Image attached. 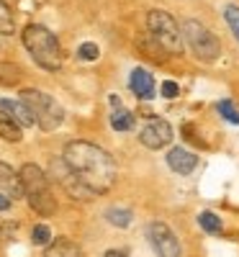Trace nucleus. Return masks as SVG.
I'll return each instance as SVG.
<instances>
[{
    "instance_id": "nucleus-1",
    "label": "nucleus",
    "mask_w": 239,
    "mask_h": 257,
    "mask_svg": "<svg viewBox=\"0 0 239 257\" xmlns=\"http://www.w3.org/2000/svg\"><path fill=\"white\" fill-rule=\"evenodd\" d=\"M62 162L67 165V170L75 177H80L95 195L108 193L116 183V162L106 149H100L98 144L70 142L65 147Z\"/></svg>"
},
{
    "instance_id": "nucleus-2",
    "label": "nucleus",
    "mask_w": 239,
    "mask_h": 257,
    "mask_svg": "<svg viewBox=\"0 0 239 257\" xmlns=\"http://www.w3.org/2000/svg\"><path fill=\"white\" fill-rule=\"evenodd\" d=\"M23 47L28 49V54L34 57V62L44 70H59L62 67V49H59V41L57 36L49 31L47 26H39V23H31L23 28Z\"/></svg>"
},
{
    "instance_id": "nucleus-3",
    "label": "nucleus",
    "mask_w": 239,
    "mask_h": 257,
    "mask_svg": "<svg viewBox=\"0 0 239 257\" xmlns=\"http://www.w3.org/2000/svg\"><path fill=\"white\" fill-rule=\"evenodd\" d=\"M18 100L34 113V121H36V126H39L41 131H54V129L62 126L65 108H62V105H59L52 95L41 93V90H36V87H23L21 95H18Z\"/></svg>"
},
{
    "instance_id": "nucleus-4",
    "label": "nucleus",
    "mask_w": 239,
    "mask_h": 257,
    "mask_svg": "<svg viewBox=\"0 0 239 257\" xmlns=\"http://www.w3.org/2000/svg\"><path fill=\"white\" fill-rule=\"evenodd\" d=\"M147 28H149V36L155 39V44L165 54H172V57L183 54L185 44H183V36H180V28H177L175 18L167 10H149Z\"/></svg>"
},
{
    "instance_id": "nucleus-5",
    "label": "nucleus",
    "mask_w": 239,
    "mask_h": 257,
    "mask_svg": "<svg viewBox=\"0 0 239 257\" xmlns=\"http://www.w3.org/2000/svg\"><path fill=\"white\" fill-rule=\"evenodd\" d=\"M180 36L185 39V44L190 47V52L196 54L201 62H214V59L219 57V52H221L219 39L208 31L201 21H196V18H185V21H183Z\"/></svg>"
},
{
    "instance_id": "nucleus-6",
    "label": "nucleus",
    "mask_w": 239,
    "mask_h": 257,
    "mask_svg": "<svg viewBox=\"0 0 239 257\" xmlns=\"http://www.w3.org/2000/svg\"><path fill=\"white\" fill-rule=\"evenodd\" d=\"M147 239L152 242V250L159 257H180L183 255V245L177 234L170 229L165 221H152L147 226Z\"/></svg>"
},
{
    "instance_id": "nucleus-7",
    "label": "nucleus",
    "mask_w": 239,
    "mask_h": 257,
    "mask_svg": "<svg viewBox=\"0 0 239 257\" xmlns=\"http://www.w3.org/2000/svg\"><path fill=\"white\" fill-rule=\"evenodd\" d=\"M139 142L147 149H165L172 142V126L165 118H155L139 131Z\"/></svg>"
},
{
    "instance_id": "nucleus-8",
    "label": "nucleus",
    "mask_w": 239,
    "mask_h": 257,
    "mask_svg": "<svg viewBox=\"0 0 239 257\" xmlns=\"http://www.w3.org/2000/svg\"><path fill=\"white\" fill-rule=\"evenodd\" d=\"M18 177H21V185H23V195L49 188V177H47V172H44L39 165H34V162L23 165V168L18 170Z\"/></svg>"
},
{
    "instance_id": "nucleus-9",
    "label": "nucleus",
    "mask_w": 239,
    "mask_h": 257,
    "mask_svg": "<svg viewBox=\"0 0 239 257\" xmlns=\"http://www.w3.org/2000/svg\"><path fill=\"white\" fill-rule=\"evenodd\" d=\"M0 188H3V195L8 201H16V198L23 195L21 177H18V172L13 170L8 162H0Z\"/></svg>"
},
{
    "instance_id": "nucleus-10",
    "label": "nucleus",
    "mask_w": 239,
    "mask_h": 257,
    "mask_svg": "<svg viewBox=\"0 0 239 257\" xmlns=\"http://www.w3.org/2000/svg\"><path fill=\"white\" fill-rule=\"evenodd\" d=\"M167 165H170V170H175L177 175H190L193 170H196V165H198V157L188 152V149L183 147H175L167 152Z\"/></svg>"
},
{
    "instance_id": "nucleus-11",
    "label": "nucleus",
    "mask_w": 239,
    "mask_h": 257,
    "mask_svg": "<svg viewBox=\"0 0 239 257\" xmlns=\"http://www.w3.org/2000/svg\"><path fill=\"white\" fill-rule=\"evenodd\" d=\"M129 87H131V93L142 98V100H149L155 95V80H152V75H149L147 70L137 67L131 72V80H129Z\"/></svg>"
},
{
    "instance_id": "nucleus-12",
    "label": "nucleus",
    "mask_w": 239,
    "mask_h": 257,
    "mask_svg": "<svg viewBox=\"0 0 239 257\" xmlns=\"http://www.w3.org/2000/svg\"><path fill=\"white\" fill-rule=\"evenodd\" d=\"M44 257H85V255H82L80 245H75L72 239L57 237V239H52L49 245H47V250H44Z\"/></svg>"
},
{
    "instance_id": "nucleus-13",
    "label": "nucleus",
    "mask_w": 239,
    "mask_h": 257,
    "mask_svg": "<svg viewBox=\"0 0 239 257\" xmlns=\"http://www.w3.org/2000/svg\"><path fill=\"white\" fill-rule=\"evenodd\" d=\"M0 111L8 113V116L21 126V129H23V126H34V124H36V121H34V113L28 111L21 100H0Z\"/></svg>"
},
{
    "instance_id": "nucleus-14",
    "label": "nucleus",
    "mask_w": 239,
    "mask_h": 257,
    "mask_svg": "<svg viewBox=\"0 0 239 257\" xmlns=\"http://www.w3.org/2000/svg\"><path fill=\"white\" fill-rule=\"evenodd\" d=\"M26 198H28V206H31L39 216H52L54 211H57V201H54V195H52L49 188L36 190V193H28Z\"/></svg>"
},
{
    "instance_id": "nucleus-15",
    "label": "nucleus",
    "mask_w": 239,
    "mask_h": 257,
    "mask_svg": "<svg viewBox=\"0 0 239 257\" xmlns=\"http://www.w3.org/2000/svg\"><path fill=\"white\" fill-rule=\"evenodd\" d=\"M0 139H5L10 144H16V142L23 139V129L8 113H3V111H0Z\"/></svg>"
},
{
    "instance_id": "nucleus-16",
    "label": "nucleus",
    "mask_w": 239,
    "mask_h": 257,
    "mask_svg": "<svg viewBox=\"0 0 239 257\" xmlns=\"http://www.w3.org/2000/svg\"><path fill=\"white\" fill-rule=\"evenodd\" d=\"M23 78V70L18 65H13V62H0V85H5V87H13V85H18Z\"/></svg>"
},
{
    "instance_id": "nucleus-17",
    "label": "nucleus",
    "mask_w": 239,
    "mask_h": 257,
    "mask_svg": "<svg viewBox=\"0 0 239 257\" xmlns=\"http://www.w3.org/2000/svg\"><path fill=\"white\" fill-rule=\"evenodd\" d=\"M106 221H111L113 226H118V229H129L131 221H134V214L129 208H108L106 211Z\"/></svg>"
},
{
    "instance_id": "nucleus-18",
    "label": "nucleus",
    "mask_w": 239,
    "mask_h": 257,
    "mask_svg": "<svg viewBox=\"0 0 239 257\" xmlns=\"http://www.w3.org/2000/svg\"><path fill=\"white\" fill-rule=\"evenodd\" d=\"M111 126L116 131H131L134 129V113L126 111V108H116L111 113Z\"/></svg>"
},
{
    "instance_id": "nucleus-19",
    "label": "nucleus",
    "mask_w": 239,
    "mask_h": 257,
    "mask_svg": "<svg viewBox=\"0 0 239 257\" xmlns=\"http://www.w3.org/2000/svg\"><path fill=\"white\" fill-rule=\"evenodd\" d=\"M198 224H201V229H206L208 234H219L221 232V219L214 214V211H203V214H198Z\"/></svg>"
},
{
    "instance_id": "nucleus-20",
    "label": "nucleus",
    "mask_w": 239,
    "mask_h": 257,
    "mask_svg": "<svg viewBox=\"0 0 239 257\" xmlns=\"http://www.w3.org/2000/svg\"><path fill=\"white\" fill-rule=\"evenodd\" d=\"M13 28H16V21H13V13L10 8L0 0V34H13Z\"/></svg>"
},
{
    "instance_id": "nucleus-21",
    "label": "nucleus",
    "mask_w": 239,
    "mask_h": 257,
    "mask_svg": "<svg viewBox=\"0 0 239 257\" xmlns=\"http://www.w3.org/2000/svg\"><path fill=\"white\" fill-rule=\"evenodd\" d=\"M216 111L229 121V124H239V111L234 108V103L229 100V98H224V100H219V105H216Z\"/></svg>"
},
{
    "instance_id": "nucleus-22",
    "label": "nucleus",
    "mask_w": 239,
    "mask_h": 257,
    "mask_svg": "<svg viewBox=\"0 0 239 257\" xmlns=\"http://www.w3.org/2000/svg\"><path fill=\"white\" fill-rule=\"evenodd\" d=\"M139 49L144 54H149V59H157V62H165V52H162L152 36H147V41H139Z\"/></svg>"
},
{
    "instance_id": "nucleus-23",
    "label": "nucleus",
    "mask_w": 239,
    "mask_h": 257,
    "mask_svg": "<svg viewBox=\"0 0 239 257\" xmlns=\"http://www.w3.org/2000/svg\"><path fill=\"white\" fill-rule=\"evenodd\" d=\"M224 18H227L232 34H234L237 41H239V5H227V8H224Z\"/></svg>"
},
{
    "instance_id": "nucleus-24",
    "label": "nucleus",
    "mask_w": 239,
    "mask_h": 257,
    "mask_svg": "<svg viewBox=\"0 0 239 257\" xmlns=\"http://www.w3.org/2000/svg\"><path fill=\"white\" fill-rule=\"evenodd\" d=\"M98 54H100V49L95 47L93 41H85V44H80V49H78V57L82 59V62H95V59H98Z\"/></svg>"
},
{
    "instance_id": "nucleus-25",
    "label": "nucleus",
    "mask_w": 239,
    "mask_h": 257,
    "mask_svg": "<svg viewBox=\"0 0 239 257\" xmlns=\"http://www.w3.org/2000/svg\"><path fill=\"white\" fill-rule=\"evenodd\" d=\"M31 239H34V245H49L52 242V232H49V226L47 224H39V226H34V232H31Z\"/></svg>"
},
{
    "instance_id": "nucleus-26",
    "label": "nucleus",
    "mask_w": 239,
    "mask_h": 257,
    "mask_svg": "<svg viewBox=\"0 0 239 257\" xmlns=\"http://www.w3.org/2000/svg\"><path fill=\"white\" fill-rule=\"evenodd\" d=\"M18 232V221H0V242H13Z\"/></svg>"
},
{
    "instance_id": "nucleus-27",
    "label": "nucleus",
    "mask_w": 239,
    "mask_h": 257,
    "mask_svg": "<svg viewBox=\"0 0 239 257\" xmlns=\"http://www.w3.org/2000/svg\"><path fill=\"white\" fill-rule=\"evenodd\" d=\"M177 93H180V87H177V83H172V80H165L162 83V98H177Z\"/></svg>"
},
{
    "instance_id": "nucleus-28",
    "label": "nucleus",
    "mask_w": 239,
    "mask_h": 257,
    "mask_svg": "<svg viewBox=\"0 0 239 257\" xmlns=\"http://www.w3.org/2000/svg\"><path fill=\"white\" fill-rule=\"evenodd\" d=\"M103 257H129V255H126V252H121V250H108Z\"/></svg>"
},
{
    "instance_id": "nucleus-29",
    "label": "nucleus",
    "mask_w": 239,
    "mask_h": 257,
    "mask_svg": "<svg viewBox=\"0 0 239 257\" xmlns=\"http://www.w3.org/2000/svg\"><path fill=\"white\" fill-rule=\"evenodd\" d=\"M8 208H10V201L5 198L3 193H0V211H8Z\"/></svg>"
},
{
    "instance_id": "nucleus-30",
    "label": "nucleus",
    "mask_w": 239,
    "mask_h": 257,
    "mask_svg": "<svg viewBox=\"0 0 239 257\" xmlns=\"http://www.w3.org/2000/svg\"><path fill=\"white\" fill-rule=\"evenodd\" d=\"M111 105H113V111H116V108H124V105H121V98H118V95H111Z\"/></svg>"
}]
</instances>
